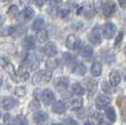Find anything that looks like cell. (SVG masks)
I'll list each match as a JSON object with an SVG mask.
<instances>
[{"label": "cell", "instance_id": "obj_1", "mask_svg": "<svg viewBox=\"0 0 126 125\" xmlns=\"http://www.w3.org/2000/svg\"><path fill=\"white\" fill-rule=\"evenodd\" d=\"M52 80V72L48 70H40L32 77V83L34 85H43Z\"/></svg>", "mask_w": 126, "mask_h": 125}, {"label": "cell", "instance_id": "obj_2", "mask_svg": "<svg viewBox=\"0 0 126 125\" xmlns=\"http://www.w3.org/2000/svg\"><path fill=\"white\" fill-rule=\"evenodd\" d=\"M88 40L92 43V45H95V46H97V45H100V44L102 43V38H101V32H100V30H99V26H95L90 32Z\"/></svg>", "mask_w": 126, "mask_h": 125}, {"label": "cell", "instance_id": "obj_3", "mask_svg": "<svg viewBox=\"0 0 126 125\" xmlns=\"http://www.w3.org/2000/svg\"><path fill=\"white\" fill-rule=\"evenodd\" d=\"M65 45L69 50H77L80 46V39L76 35H69L66 37Z\"/></svg>", "mask_w": 126, "mask_h": 125}, {"label": "cell", "instance_id": "obj_4", "mask_svg": "<svg viewBox=\"0 0 126 125\" xmlns=\"http://www.w3.org/2000/svg\"><path fill=\"white\" fill-rule=\"evenodd\" d=\"M116 25L113 23H107L103 26V36L106 39H112L113 36L116 35Z\"/></svg>", "mask_w": 126, "mask_h": 125}, {"label": "cell", "instance_id": "obj_5", "mask_svg": "<svg viewBox=\"0 0 126 125\" xmlns=\"http://www.w3.org/2000/svg\"><path fill=\"white\" fill-rule=\"evenodd\" d=\"M102 10H103V14H104V16H110V15H112L115 12H116V5L113 1L111 0H108L106 2L103 3V7H102Z\"/></svg>", "mask_w": 126, "mask_h": 125}, {"label": "cell", "instance_id": "obj_6", "mask_svg": "<svg viewBox=\"0 0 126 125\" xmlns=\"http://www.w3.org/2000/svg\"><path fill=\"white\" fill-rule=\"evenodd\" d=\"M110 103V98L107 95H99L95 100V107L97 109H104L107 108Z\"/></svg>", "mask_w": 126, "mask_h": 125}, {"label": "cell", "instance_id": "obj_7", "mask_svg": "<svg viewBox=\"0 0 126 125\" xmlns=\"http://www.w3.org/2000/svg\"><path fill=\"white\" fill-rule=\"evenodd\" d=\"M16 105H17V100H15L14 98H12V96H6V98H3L2 101H1V107H2V109H5V110H10V109H13Z\"/></svg>", "mask_w": 126, "mask_h": 125}, {"label": "cell", "instance_id": "obj_8", "mask_svg": "<svg viewBox=\"0 0 126 125\" xmlns=\"http://www.w3.org/2000/svg\"><path fill=\"white\" fill-rule=\"evenodd\" d=\"M43 52L45 55L49 56V57H53V56H55L57 54V47L55 44L48 43V44H46V46L43 48Z\"/></svg>", "mask_w": 126, "mask_h": 125}, {"label": "cell", "instance_id": "obj_9", "mask_svg": "<svg viewBox=\"0 0 126 125\" xmlns=\"http://www.w3.org/2000/svg\"><path fill=\"white\" fill-rule=\"evenodd\" d=\"M54 86H56L59 89H66L69 86V78L65 76H60L54 80Z\"/></svg>", "mask_w": 126, "mask_h": 125}, {"label": "cell", "instance_id": "obj_10", "mask_svg": "<svg viewBox=\"0 0 126 125\" xmlns=\"http://www.w3.org/2000/svg\"><path fill=\"white\" fill-rule=\"evenodd\" d=\"M41 100H43V102L45 103V105H50L52 102L54 101V93L50 91V89H44L43 92H41Z\"/></svg>", "mask_w": 126, "mask_h": 125}, {"label": "cell", "instance_id": "obj_11", "mask_svg": "<svg viewBox=\"0 0 126 125\" xmlns=\"http://www.w3.org/2000/svg\"><path fill=\"white\" fill-rule=\"evenodd\" d=\"M84 86L86 87L87 92L90 93V94H93V93L96 91L97 83H96V80H94V79H92V78H86L85 82H84Z\"/></svg>", "mask_w": 126, "mask_h": 125}, {"label": "cell", "instance_id": "obj_12", "mask_svg": "<svg viewBox=\"0 0 126 125\" xmlns=\"http://www.w3.org/2000/svg\"><path fill=\"white\" fill-rule=\"evenodd\" d=\"M47 119H48V115L45 111H36V114L33 115V121L37 125H43Z\"/></svg>", "mask_w": 126, "mask_h": 125}, {"label": "cell", "instance_id": "obj_13", "mask_svg": "<svg viewBox=\"0 0 126 125\" xmlns=\"http://www.w3.org/2000/svg\"><path fill=\"white\" fill-rule=\"evenodd\" d=\"M24 66L27 68H30L31 70H34L36 67H38V61L34 59V56L31 55V54H28L25 56V60H24Z\"/></svg>", "mask_w": 126, "mask_h": 125}, {"label": "cell", "instance_id": "obj_14", "mask_svg": "<svg viewBox=\"0 0 126 125\" xmlns=\"http://www.w3.org/2000/svg\"><path fill=\"white\" fill-rule=\"evenodd\" d=\"M22 46H23L24 50L27 51L32 50L36 46V40H34V38L32 36H27L22 41Z\"/></svg>", "mask_w": 126, "mask_h": 125}, {"label": "cell", "instance_id": "obj_15", "mask_svg": "<svg viewBox=\"0 0 126 125\" xmlns=\"http://www.w3.org/2000/svg\"><path fill=\"white\" fill-rule=\"evenodd\" d=\"M65 109H66L65 105L62 101H55L53 103V106H52V111L55 112V114H59V115L63 114V112L65 111Z\"/></svg>", "mask_w": 126, "mask_h": 125}, {"label": "cell", "instance_id": "obj_16", "mask_svg": "<svg viewBox=\"0 0 126 125\" xmlns=\"http://www.w3.org/2000/svg\"><path fill=\"white\" fill-rule=\"evenodd\" d=\"M92 55H93V50L90 46H84L81 48V51H80V56L84 60H86V61H90Z\"/></svg>", "mask_w": 126, "mask_h": 125}, {"label": "cell", "instance_id": "obj_17", "mask_svg": "<svg viewBox=\"0 0 126 125\" xmlns=\"http://www.w3.org/2000/svg\"><path fill=\"white\" fill-rule=\"evenodd\" d=\"M2 67H3V69L6 70L7 72L9 73L12 77H15V75H16V70H15V68H14V66L12 64V63L5 60V57H2Z\"/></svg>", "mask_w": 126, "mask_h": 125}, {"label": "cell", "instance_id": "obj_18", "mask_svg": "<svg viewBox=\"0 0 126 125\" xmlns=\"http://www.w3.org/2000/svg\"><path fill=\"white\" fill-rule=\"evenodd\" d=\"M109 79H110V84L112 86H117L118 84L120 83V75L119 72H117V71H111L109 73Z\"/></svg>", "mask_w": 126, "mask_h": 125}, {"label": "cell", "instance_id": "obj_19", "mask_svg": "<svg viewBox=\"0 0 126 125\" xmlns=\"http://www.w3.org/2000/svg\"><path fill=\"white\" fill-rule=\"evenodd\" d=\"M118 108H119L122 115H126V96H119L117 98V101H116Z\"/></svg>", "mask_w": 126, "mask_h": 125}, {"label": "cell", "instance_id": "obj_20", "mask_svg": "<svg viewBox=\"0 0 126 125\" xmlns=\"http://www.w3.org/2000/svg\"><path fill=\"white\" fill-rule=\"evenodd\" d=\"M37 40H38V43H40V44L46 43L47 40H48V31H47V30H44V29L38 31V33H37Z\"/></svg>", "mask_w": 126, "mask_h": 125}, {"label": "cell", "instance_id": "obj_21", "mask_svg": "<svg viewBox=\"0 0 126 125\" xmlns=\"http://www.w3.org/2000/svg\"><path fill=\"white\" fill-rule=\"evenodd\" d=\"M71 93L75 95H81L84 93V87L80 83H75L71 85Z\"/></svg>", "mask_w": 126, "mask_h": 125}, {"label": "cell", "instance_id": "obj_22", "mask_svg": "<svg viewBox=\"0 0 126 125\" xmlns=\"http://www.w3.org/2000/svg\"><path fill=\"white\" fill-rule=\"evenodd\" d=\"M91 72L94 77H97V76L101 75L102 72V66H101V63L100 62H94L92 64V68H91Z\"/></svg>", "mask_w": 126, "mask_h": 125}, {"label": "cell", "instance_id": "obj_23", "mask_svg": "<svg viewBox=\"0 0 126 125\" xmlns=\"http://www.w3.org/2000/svg\"><path fill=\"white\" fill-rule=\"evenodd\" d=\"M72 71L75 73H77V75L83 76V75H85V73H86L87 69H86V67H85V64H83V63H77L76 66L73 67Z\"/></svg>", "mask_w": 126, "mask_h": 125}, {"label": "cell", "instance_id": "obj_24", "mask_svg": "<svg viewBox=\"0 0 126 125\" xmlns=\"http://www.w3.org/2000/svg\"><path fill=\"white\" fill-rule=\"evenodd\" d=\"M44 25H45V22H44L43 17H37L32 24V29L34 31H40V30H43Z\"/></svg>", "mask_w": 126, "mask_h": 125}, {"label": "cell", "instance_id": "obj_25", "mask_svg": "<svg viewBox=\"0 0 126 125\" xmlns=\"http://www.w3.org/2000/svg\"><path fill=\"white\" fill-rule=\"evenodd\" d=\"M106 117L109 119L110 122H115L116 121V112L112 107H107L106 108Z\"/></svg>", "mask_w": 126, "mask_h": 125}, {"label": "cell", "instance_id": "obj_26", "mask_svg": "<svg viewBox=\"0 0 126 125\" xmlns=\"http://www.w3.org/2000/svg\"><path fill=\"white\" fill-rule=\"evenodd\" d=\"M59 67V60L57 59H48L46 61V68L48 70H54Z\"/></svg>", "mask_w": 126, "mask_h": 125}, {"label": "cell", "instance_id": "obj_27", "mask_svg": "<svg viewBox=\"0 0 126 125\" xmlns=\"http://www.w3.org/2000/svg\"><path fill=\"white\" fill-rule=\"evenodd\" d=\"M22 15H23V18L25 21H30L33 17V15H34V12H33V9L31 7H27V8H24Z\"/></svg>", "mask_w": 126, "mask_h": 125}, {"label": "cell", "instance_id": "obj_28", "mask_svg": "<svg viewBox=\"0 0 126 125\" xmlns=\"http://www.w3.org/2000/svg\"><path fill=\"white\" fill-rule=\"evenodd\" d=\"M91 118H92V122H93L94 124H102V122H103L102 114H100L99 111L92 112V116H91Z\"/></svg>", "mask_w": 126, "mask_h": 125}, {"label": "cell", "instance_id": "obj_29", "mask_svg": "<svg viewBox=\"0 0 126 125\" xmlns=\"http://www.w3.org/2000/svg\"><path fill=\"white\" fill-rule=\"evenodd\" d=\"M113 87H115V86H112L111 84H109V83H107V82H103L102 84H101V89H102V91L104 93H107V94H111V93L115 92Z\"/></svg>", "mask_w": 126, "mask_h": 125}, {"label": "cell", "instance_id": "obj_30", "mask_svg": "<svg viewBox=\"0 0 126 125\" xmlns=\"http://www.w3.org/2000/svg\"><path fill=\"white\" fill-rule=\"evenodd\" d=\"M81 107H83V101L80 99H73L72 101H71V105H70V109L71 110H79V109H81Z\"/></svg>", "mask_w": 126, "mask_h": 125}, {"label": "cell", "instance_id": "obj_31", "mask_svg": "<svg viewBox=\"0 0 126 125\" xmlns=\"http://www.w3.org/2000/svg\"><path fill=\"white\" fill-rule=\"evenodd\" d=\"M8 15L12 17L18 16V8H17V6H10L9 9H8Z\"/></svg>", "mask_w": 126, "mask_h": 125}, {"label": "cell", "instance_id": "obj_32", "mask_svg": "<svg viewBox=\"0 0 126 125\" xmlns=\"http://www.w3.org/2000/svg\"><path fill=\"white\" fill-rule=\"evenodd\" d=\"M29 108L32 110V111H37L38 109L40 108V105H39V101L37 99H34V100H32V101L30 102V105H29Z\"/></svg>", "mask_w": 126, "mask_h": 125}, {"label": "cell", "instance_id": "obj_33", "mask_svg": "<svg viewBox=\"0 0 126 125\" xmlns=\"http://www.w3.org/2000/svg\"><path fill=\"white\" fill-rule=\"evenodd\" d=\"M25 92H27V89H24V87H22V86L16 87V89H15V91H14L15 95H17V96H24V95H25Z\"/></svg>", "mask_w": 126, "mask_h": 125}, {"label": "cell", "instance_id": "obj_34", "mask_svg": "<svg viewBox=\"0 0 126 125\" xmlns=\"http://www.w3.org/2000/svg\"><path fill=\"white\" fill-rule=\"evenodd\" d=\"M14 31H15V28H14V26H7V28H5V29L2 30L1 35H2V36H9V35H13Z\"/></svg>", "mask_w": 126, "mask_h": 125}, {"label": "cell", "instance_id": "obj_35", "mask_svg": "<svg viewBox=\"0 0 126 125\" xmlns=\"http://www.w3.org/2000/svg\"><path fill=\"white\" fill-rule=\"evenodd\" d=\"M27 119L24 118L23 116H17L15 118V124L16 125H27Z\"/></svg>", "mask_w": 126, "mask_h": 125}, {"label": "cell", "instance_id": "obj_36", "mask_svg": "<svg viewBox=\"0 0 126 125\" xmlns=\"http://www.w3.org/2000/svg\"><path fill=\"white\" fill-rule=\"evenodd\" d=\"M20 80H22V82H25V80H28V78H29V72L28 71H25V70H21L20 71Z\"/></svg>", "mask_w": 126, "mask_h": 125}, {"label": "cell", "instance_id": "obj_37", "mask_svg": "<svg viewBox=\"0 0 126 125\" xmlns=\"http://www.w3.org/2000/svg\"><path fill=\"white\" fill-rule=\"evenodd\" d=\"M69 7L68 6H65L64 8H61L60 10H59V13H60V16L61 17H65V16H68V14H69Z\"/></svg>", "mask_w": 126, "mask_h": 125}, {"label": "cell", "instance_id": "obj_38", "mask_svg": "<svg viewBox=\"0 0 126 125\" xmlns=\"http://www.w3.org/2000/svg\"><path fill=\"white\" fill-rule=\"evenodd\" d=\"M123 37H124V33L123 32H119V35H118V36H117V38H116V41H115V47H117L120 43H122Z\"/></svg>", "mask_w": 126, "mask_h": 125}, {"label": "cell", "instance_id": "obj_39", "mask_svg": "<svg viewBox=\"0 0 126 125\" xmlns=\"http://www.w3.org/2000/svg\"><path fill=\"white\" fill-rule=\"evenodd\" d=\"M94 6H95V9L97 10V12H100V10H101V7H103L102 1H101V0H95V1H94Z\"/></svg>", "mask_w": 126, "mask_h": 125}, {"label": "cell", "instance_id": "obj_40", "mask_svg": "<svg viewBox=\"0 0 126 125\" xmlns=\"http://www.w3.org/2000/svg\"><path fill=\"white\" fill-rule=\"evenodd\" d=\"M64 124L65 125H78V123H77L73 118H68L65 122H64Z\"/></svg>", "mask_w": 126, "mask_h": 125}, {"label": "cell", "instance_id": "obj_41", "mask_svg": "<svg viewBox=\"0 0 126 125\" xmlns=\"http://www.w3.org/2000/svg\"><path fill=\"white\" fill-rule=\"evenodd\" d=\"M48 2L52 6H59L60 3H62V0H48Z\"/></svg>", "mask_w": 126, "mask_h": 125}, {"label": "cell", "instance_id": "obj_42", "mask_svg": "<svg viewBox=\"0 0 126 125\" xmlns=\"http://www.w3.org/2000/svg\"><path fill=\"white\" fill-rule=\"evenodd\" d=\"M34 2L38 7H43V5L45 3V0H34Z\"/></svg>", "mask_w": 126, "mask_h": 125}, {"label": "cell", "instance_id": "obj_43", "mask_svg": "<svg viewBox=\"0 0 126 125\" xmlns=\"http://www.w3.org/2000/svg\"><path fill=\"white\" fill-rule=\"evenodd\" d=\"M118 1H119L120 6L123 7V8H125V7H126V0H118Z\"/></svg>", "mask_w": 126, "mask_h": 125}, {"label": "cell", "instance_id": "obj_44", "mask_svg": "<svg viewBox=\"0 0 126 125\" xmlns=\"http://www.w3.org/2000/svg\"><path fill=\"white\" fill-rule=\"evenodd\" d=\"M30 1L31 0H21V3H22V5H29Z\"/></svg>", "mask_w": 126, "mask_h": 125}, {"label": "cell", "instance_id": "obj_45", "mask_svg": "<svg viewBox=\"0 0 126 125\" xmlns=\"http://www.w3.org/2000/svg\"><path fill=\"white\" fill-rule=\"evenodd\" d=\"M9 118H10V117H9V114H7V115L5 116V117H3V123H7Z\"/></svg>", "mask_w": 126, "mask_h": 125}, {"label": "cell", "instance_id": "obj_46", "mask_svg": "<svg viewBox=\"0 0 126 125\" xmlns=\"http://www.w3.org/2000/svg\"><path fill=\"white\" fill-rule=\"evenodd\" d=\"M53 125H62V124H60V123H54Z\"/></svg>", "mask_w": 126, "mask_h": 125}, {"label": "cell", "instance_id": "obj_47", "mask_svg": "<svg viewBox=\"0 0 126 125\" xmlns=\"http://www.w3.org/2000/svg\"><path fill=\"white\" fill-rule=\"evenodd\" d=\"M3 1H12V0H3Z\"/></svg>", "mask_w": 126, "mask_h": 125}, {"label": "cell", "instance_id": "obj_48", "mask_svg": "<svg viewBox=\"0 0 126 125\" xmlns=\"http://www.w3.org/2000/svg\"><path fill=\"white\" fill-rule=\"evenodd\" d=\"M125 53H126V46H125Z\"/></svg>", "mask_w": 126, "mask_h": 125}, {"label": "cell", "instance_id": "obj_49", "mask_svg": "<svg viewBox=\"0 0 126 125\" xmlns=\"http://www.w3.org/2000/svg\"><path fill=\"white\" fill-rule=\"evenodd\" d=\"M125 80H126V77H125Z\"/></svg>", "mask_w": 126, "mask_h": 125}]
</instances>
